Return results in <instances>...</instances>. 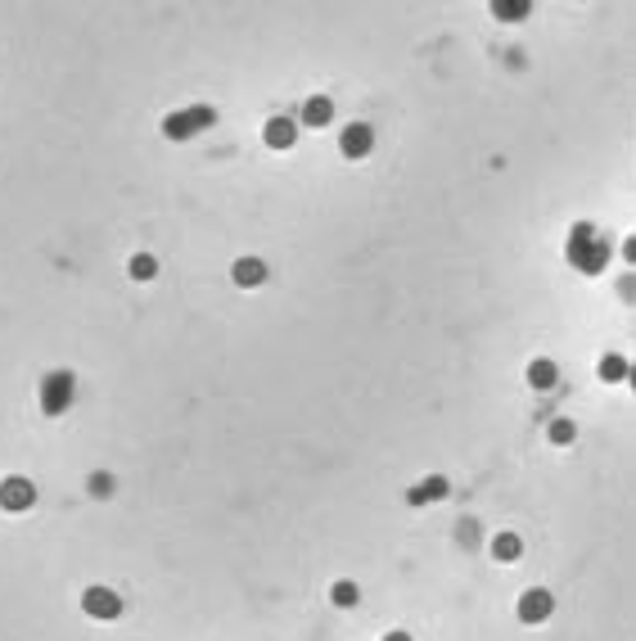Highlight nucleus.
I'll return each instance as SVG.
<instances>
[{
    "label": "nucleus",
    "mask_w": 636,
    "mask_h": 641,
    "mask_svg": "<svg viewBox=\"0 0 636 641\" xmlns=\"http://www.w3.org/2000/svg\"><path fill=\"white\" fill-rule=\"evenodd\" d=\"M82 609H86L91 618H118V614H122V596H118L113 587H86V591H82Z\"/></svg>",
    "instance_id": "0eeeda50"
},
{
    "label": "nucleus",
    "mask_w": 636,
    "mask_h": 641,
    "mask_svg": "<svg viewBox=\"0 0 636 641\" xmlns=\"http://www.w3.org/2000/svg\"><path fill=\"white\" fill-rule=\"evenodd\" d=\"M546 438H551V443H555V447H569V443H573V438H578V425H573V420H564V416H560V420H551V429H546Z\"/></svg>",
    "instance_id": "2eb2a0df"
},
{
    "label": "nucleus",
    "mask_w": 636,
    "mask_h": 641,
    "mask_svg": "<svg viewBox=\"0 0 636 641\" xmlns=\"http://www.w3.org/2000/svg\"><path fill=\"white\" fill-rule=\"evenodd\" d=\"M609 257H614V244H609L591 221H578V226L569 230V262H573L582 275H600V271L609 266Z\"/></svg>",
    "instance_id": "f257e3e1"
},
{
    "label": "nucleus",
    "mask_w": 636,
    "mask_h": 641,
    "mask_svg": "<svg viewBox=\"0 0 636 641\" xmlns=\"http://www.w3.org/2000/svg\"><path fill=\"white\" fill-rule=\"evenodd\" d=\"M217 122V109L212 104H190V109H176L163 118V136L167 140H194L199 131H208Z\"/></svg>",
    "instance_id": "7ed1b4c3"
},
{
    "label": "nucleus",
    "mask_w": 636,
    "mask_h": 641,
    "mask_svg": "<svg viewBox=\"0 0 636 641\" xmlns=\"http://www.w3.org/2000/svg\"><path fill=\"white\" fill-rule=\"evenodd\" d=\"M371 149H375V127H371V122H348L344 136H339V154L357 163V158H366Z\"/></svg>",
    "instance_id": "423d86ee"
},
{
    "label": "nucleus",
    "mask_w": 636,
    "mask_h": 641,
    "mask_svg": "<svg viewBox=\"0 0 636 641\" xmlns=\"http://www.w3.org/2000/svg\"><path fill=\"white\" fill-rule=\"evenodd\" d=\"M515 614H519V623H546L551 614H555V596L546 591V587H528L524 596H519V605H515Z\"/></svg>",
    "instance_id": "39448f33"
},
{
    "label": "nucleus",
    "mask_w": 636,
    "mask_h": 641,
    "mask_svg": "<svg viewBox=\"0 0 636 641\" xmlns=\"http://www.w3.org/2000/svg\"><path fill=\"white\" fill-rule=\"evenodd\" d=\"M447 497V479H429V483H420L416 492H411V506H420V501H443Z\"/></svg>",
    "instance_id": "dca6fc26"
},
{
    "label": "nucleus",
    "mask_w": 636,
    "mask_h": 641,
    "mask_svg": "<svg viewBox=\"0 0 636 641\" xmlns=\"http://www.w3.org/2000/svg\"><path fill=\"white\" fill-rule=\"evenodd\" d=\"M230 275H235V284H239V289H257V284H266V262H257V257H239Z\"/></svg>",
    "instance_id": "1a4fd4ad"
},
{
    "label": "nucleus",
    "mask_w": 636,
    "mask_h": 641,
    "mask_svg": "<svg viewBox=\"0 0 636 641\" xmlns=\"http://www.w3.org/2000/svg\"><path fill=\"white\" fill-rule=\"evenodd\" d=\"M127 271H131V280H140V284H145V280H154V275H158V262H154L149 253H136Z\"/></svg>",
    "instance_id": "f3484780"
},
{
    "label": "nucleus",
    "mask_w": 636,
    "mask_h": 641,
    "mask_svg": "<svg viewBox=\"0 0 636 641\" xmlns=\"http://www.w3.org/2000/svg\"><path fill=\"white\" fill-rule=\"evenodd\" d=\"M37 506V483L23 479V474H10V479H0V510H10V515H23Z\"/></svg>",
    "instance_id": "20e7f679"
},
{
    "label": "nucleus",
    "mask_w": 636,
    "mask_h": 641,
    "mask_svg": "<svg viewBox=\"0 0 636 641\" xmlns=\"http://www.w3.org/2000/svg\"><path fill=\"white\" fill-rule=\"evenodd\" d=\"M384 641H411V632H389Z\"/></svg>",
    "instance_id": "aec40b11"
},
{
    "label": "nucleus",
    "mask_w": 636,
    "mask_h": 641,
    "mask_svg": "<svg viewBox=\"0 0 636 641\" xmlns=\"http://www.w3.org/2000/svg\"><path fill=\"white\" fill-rule=\"evenodd\" d=\"M73 398H77V375H73V371H50V375H41L37 402H41L46 416H64V411L73 407Z\"/></svg>",
    "instance_id": "f03ea898"
},
{
    "label": "nucleus",
    "mask_w": 636,
    "mask_h": 641,
    "mask_svg": "<svg viewBox=\"0 0 636 641\" xmlns=\"http://www.w3.org/2000/svg\"><path fill=\"white\" fill-rule=\"evenodd\" d=\"M528 384H533L537 393H551V389L560 384V366H555L551 357H537V362L528 366Z\"/></svg>",
    "instance_id": "9d476101"
},
{
    "label": "nucleus",
    "mask_w": 636,
    "mask_h": 641,
    "mask_svg": "<svg viewBox=\"0 0 636 641\" xmlns=\"http://www.w3.org/2000/svg\"><path fill=\"white\" fill-rule=\"evenodd\" d=\"M91 492H95V497H109V492H113V479H109V474H95V479H91Z\"/></svg>",
    "instance_id": "a211bd4d"
},
{
    "label": "nucleus",
    "mask_w": 636,
    "mask_h": 641,
    "mask_svg": "<svg viewBox=\"0 0 636 641\" xmlns=\"http://www.w3.org/2000/svg\"><path fill=\"white\" fill-rule=\"evenodd\" d=\"M262 140H266L271 149H293V145H298V122H293V118H266Z\"/></svg>",
    "instance_id": "6e6552de"
},
{
    "label": "nucleus",
    "mask_w": 636,
    "mask_h": 641,
    "mask_svg": "<svg viewBox=\"0 0 636 641\" xmlns=\"http://www.w3.org/2000/svg\"><path fill=\"white\" fill-rule=\"evenodd\" d=\"M528 14V5H497V19H519Z\"/></svg>",
    "instance_id": "6ab92c4d"
},
{
    "label": "nucleus",
    "mask_w": 636,
    "mask_h": 641,
    "mask_svg": "<svg viewBox=\"0 0 636 641\" xmlns=\"http://www.w3.org/2000/svg\"><path fill=\"white\" fill-rule=\"evenodd\" d=\"M335 118V100L330 95H311V100H302V122L307 127H326Z\"/></svg>",
    "instance_id": "9b49d317"
},
{
    "label": "nucleus",
    "mask_w": 636,
    "mask_h": 641,
    "mask_svg": "<svg viewBox=\"0 0 636 641\" xmlns=\"http://www.w3.org/2000/svg\"><path fill=\"white\" fill-rule=\"evenodd\" d=\"M492 555H497V560H519V555H524L519 533H497V537H492Z\"/></svg>",
    "instance_id": "f8f14e48"
},
{
    "label": "nucleus",
    "mask_w": 636,
    "mask_h": 641,
    "mask_svg": "<svg viewBox=\"0 0 636 641\" xmlns=\"http://www.w3.org/2000/svg\"><path fill=\"white\" fill-rule=\"evenodd\" d=\"M600 380H605V384H618V380H627V357L609 353V357L600 362Z\"/></svg>",
    "instance_id": "4468645a"
},
{
    "label": "nucleus",
    "mask_w": 636,
    "mask_h": 641,
    "mask_svg": "<svg viewBox=\"0 0 636 641\" xmlns=\"http://www.w3.org/2000/svg\"><path fill=\"white\" fill-rule=\"evenodd\" d=\"M330 600H335V605H339V609H353V605H357V600H362V587H357V582H348V578H344V582H335V587H330Z\"/></svg>",
    "instance_id": "ddd939ff"
}]
</instances>
